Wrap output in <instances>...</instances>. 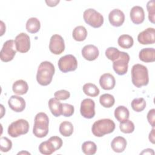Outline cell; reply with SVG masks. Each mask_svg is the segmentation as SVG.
<instances>
[{"label":"cell","mask_w":155,"mask_h":155,"mask_svg":"<svg viewBox=\"0 0 155 155\" xmlns=\"http://www.w3.org/2000/svg\"><path fill=\"white\" fill-rule=\"evenodd\" d=\"M54 71L55 68L51 62L48 61L42 62L39 64L37 71V82L41 85H48L52 81Z\"/></svg>","instance_id":"cell-1"},{"label":"cell","mask_w":155,"mask_h":155,"mask_svg":"<svg viewBox=\"0 0 155 155\" xmlns=\"http://www.w3.org/2000/svg\"><path fill=\"white\" fill-rule=\"evenodd\" d=\"M131 81L134 86L140 88L148 85L149 82L147 68L139 64L134 65L131 68Z\"/></svg>","instance_id":"cell-2"},{"label":"cell","mask_w":155,"mask_h":155,"mask_svg":"<svg viewBox=\"0 0 155 155\" xmlns=\"http://www.w3.org/2000/svg\"><path fill=\"white\" fill-rule=\"evenodd\" d=\"M35 123L33 133L39 138L45 137L48 133L49 119L48 116L43 112L38 113L35 117Z\"/></svg>","instance_id":"cell-3"},{"label":"cell","mask_w":155,"mask_h":155,"mask_svg":"<svg viewBox=\"0 0 155 155\" xmlns=\"http://www.w3.org/2000/svg\"><path fill=\"white\" fill-rule=\"evenodd\" d=\"M115 129V124L110 119H102L96 120L92 125L91 131L96 137H102L105 134L113 132Z\"/></svg>","instance_id":"cell-4"},{"label":"cell","mask_w":155,"mask_h":155,"mask_svg":"<svg viewBox=\"0 0 155 155\" xmlns=\"http://www.w3.org/2000/svg\"><path fill=\"white\" fill-rule=\"evenodd\" d=\"M29 130L28 122L23 119L13 122L8 127V134L12 137H17L21 135L25 134Z\"/></svg>","instance_id":"cell-5"},{"label":"cell","mask_w":155,"mask_h":155,"mask_svg":"<svg viewBox=\"0 0 155 155\" xmlns=\"http://www.w3.org/2000/svg\"><path fill=\"white\" fill-rule=\"evenodd\" d=\"M83 18L85 22L93 28H99L104 23L103 16L93 8H88L84 12Z\"/></svg>","instance_id":"cell-6"},{"label":"cell","mask_w":155,"mask_h":155,"mask_svg":"<svg viewBox=\"0 0 155 155\" xmlns=\"http://www.w3.org/2000/svg\"><path fill=\"white\" fill-rule=\"evenodd\" d=\"M59 70L63 73L73 71L78 67L76 58L72 54H67L61 57L58 63Z\"/></svg>","instance_id":"cell-7"},{"label":"cell","mask_w":155,"mask_h":155,"mask_svg":"<svg viewBox=\"0 0 155 155\" xmlns=\"http://www.w3.org/2000/svg\"><path fill=\"white\" fill-rule=\"evenodd\" d=\"M130 61L129 54L124 51H120L119 58L113 61V68L114 71L119 75H124L127 73Z\"/></svg>","instance_id":"cell-8"},{"label":"cell","mask_w":155,"mask_h":155,"mask_svg":"<svg viewBox=\"0 0 155 155\" xmlns=\"http://www.w3.org/2000/svg\"><path fill=\"white\" fill-rule=\"evenodd\" d=\"M16 51L15 41L10 39L5 41L0 52L1 60L5 62L13 60L16 53Z\"/></svg>","instance_id":"cell-9"},{"label":"cell","mask_w":155,"mask_h":155,"mask_svg":"<svg viewBox=\"0 0 155 155\" xmlns=\"http://www.w3.org/2000/svg\"><path fill=\"white\" fill-rule=\"evenodd\" d=\"M16 50L20 53L27 52L30 48V39L29 36L25 33H21L15 39Z\"/></svg>","instance_id":"cell-10"},{"label":"cell","mask_w":155,"mask_h":155,"mask_svg":"<svg viewBox=\"0 0 155 155\" xmlns=\"http://www.w3.org/2000/svg\"><path fill=\"white\" fill-rule=\"evenodd\" d=\"M49 50L54 54H60L64 51V41L61 35L55 34L51 36L50 40Z\"/></svg>","instance_id":"cell-11"},{"label":"cell","mask_w":155,"mask_h":155,"mask_svg":"<svg viewBox=\"0 0 155 155\" xmlns=\"http://www.w3.org/2000/svg\"><path fill=\"white\" fill-rule=\"evenodd\" d=\"M95 103L90 98L84 99L81 104L80 112L81 115L87 119H91L95 115Z\"/></svg>","instance_id":"cell-12"},{"label":"cell","mask_w":155,"mask_h":155,"mask_svg":"<svg viewBox=\"0 0 155 155\" xmlns=\"http://www.w3.org/2000/svg\"><path fill=\"white\" fill-rule=\"evenodd\" d=\"M138 42L142 45L153 44L155 42V30L154 28H147L137 36Z\"/></svg>","instance_id":"cell-13"},{"label":"cell","mask_w":155,"mask_h":155,"mask_svg":"<svg viewBox=\"0 0 155 155\" xmlns=\"http://www.w3.org/2000/svg\"><path fill=\"white\" fill-rule=\"evenodd\" d=\"M110 23L114 27L121 26L125 21V15L123 12L118 8L112 10L108 15Z\"/></svg>","instance_id":"cell-14"},{"label":"cell","mask_w":155,"mask_h":155,"mask_svg":"<svg viewBox=\"0 0 155 155\" xmlns=\"http://www.w3.org/2000/svg\"><path fill=\"white\" fill-rule=\"evenodd\" d=\"M9 107L15 112H21L25 108V101L22 97L17 95L12 96L8 101Z\"/></svg>","instance_id":"cell-15"},{"label":"cell","mask_w":155,"mask_h":155,"mask_svg":"<svg viewBox=\"0 0 155 155\" xmlns=\"http://www.w3.org/2000/svg\"><path fill=\"white\" fill-rule=\"evenodd\" d=\"M99 54V51L97 47L92 44L85 45L82 49V55L87 61H92L97 59Z\"/></svg>","instance_id":"cell-16"},{"label":"cell","mask_w":155,"mask_h":155,"mask_svg":"<svg viewBox=\"0 0 155 155\" xmlns=\"http://www.w3.org/2000/svg\"><path fill=\"white\" fill-rule=\"evenodd\" d=\"M130 19L135 24L142 23L145 19V12L142 7L139 5L134 6L131 8L130 12Z\"/></svg>","instance_id":"cell-17"},{"label":"cell","mask_w":155,"mask_h":155,"mask_svg":"<svg viewBox=\"0 0 155 155\" xmlns=\"http://www.w3.org/2000/svg\"><path fill=\"white\" fill-rule=\"evenodd\" d=\"M99 84L104 90H112L115 86L116 80L111 74L108 73H104L100 77Z\"/></svg>","instance_id":"cell-18"},{"label":"cell","mask_w":155,"mask_h":155,"mask_svg":"<svg viewBox=\"0 0 155 155\" xmlns=\"http://www.w3.org/2000/svg\"><path fill=\"white\" fill-rule=\"evenodd\" d=\"M139 59L144 62H153L155 61V50L153 48H144L139 54Z\"/></svg>","instance_id":"cell-19"},{"label":"cell","mask_w":155,"mask_h":155,"mask_svg":"<svg viewBox=\"0 0 155 155\" xmlns=\"http://www.w3.org/2000/svg\"><path fill=\"white\" fill-rule=\"evenodd\" d=\"M127 146L126 139L122 136H117L114 137L111 143L112 150L116 153L123 152Z\"/></svg>","instance_id":"cell-20"},{"label":"cell","mask_w":155,"mask_h":155,"mask_svg":"<svg viewBox=\"0 0 155 155\" xmlns=\"http://www.w3.org/2000/svg\"><path fill=\"white\" fill-rule=\"evenodd\" d=\"M48 107L52 114L55 117H59L62 114V104L55 97L50 99L48 101Z\"/></svg>","instance_id":"cell-21"},{"label":"cell","mask_w":155,"mask_h":155,"mask_svg":"<svg viewBox=\"0 0 155 155\" xmlns=\"http://www.w3.org/2000/svg\"><path fill=\"white\" fill-rule=\"evenodd\" d=\"M13 91L18 95H23L27 93L28 86L26 81L20 79L15 81L12 86Z\"/></svg>","instance_id":"cell-22"},{"label":"cell","mask_w":155,"mask_h":155,"mask_svg":"<svg viewBox=\"0 0 155 155\" xmlns=\"http://www.w3.org/2000/svg\"><path fill=\"white\" fill-rule=\"evenodd\" d=\"M114 117L119 122H122L128 119L130 113L128 108L123 105L118 106L114 110Z\"/></svg>","instance_id":"cell-23"},{"label":"cell","mask_w":155,"mask_h":155,"mask_svg":"<svg viewBox=\"0 0 155 155\" xmlns=\"http://www.w3.org/2000/svg\"><path fill=\"white\" fill-rule=\"evenodd\" d=\"M26 30L30 33H36L39 31L41 27V23L36 18H30L26 22Z\"/></svg>","instance_id":"cell-24"},{"label":"cell","mask_w":155,"mask_h":155,"mask_svg":"<svg viewBox=\"0 0 155 155\" xmlns=\"http://www.w3.org/2000/svg\"><path fill=\"white\" fill-rule=\"evenodd\" d=\"M72 35L75 41L79 42L83 41L87 36V31L84 26H77L74 28Z\"/></svg>","instance_id":"cell-25"},{"label":"cell","mask_w":155,"mask_h":155,"mask_svg":"<svg viewBox=\"0 0 155 155\" xmlns=\"http://www.w3.org/2000/svg\"><path fill=\"white\" fill-rule=\"evenodd\" d=\"M117 43L121 48L128 49L133 45L134 41L132 36L128 35H122L119 37Z\"/></svg>","instance_id":"cell-26"},{"label":"cell","mask_w":155,"mask_h":155,"mask_svg":"<svg viewBox=\"0 0 155 155\" xmlns=\"http://www.w3.org/2000/svg\"><path fill=\"white\" fill-rule=\"evenodd\" d=\"M39 152L45 155H50L56 151V149L50 140L42 142L39 146Z\"/></svg>","instance_id":"cell-27"},{"label":"cell","mask_w":155,"mask_h":155,"mask_svg":"<svg viewBox=\"0 0 155 155\" xmlns=\"http://www.w3.org/2000/svg\"><path fill=\"white\" fill-rule=\"evenodd\" d=\"M59 130L63 136L69 137L73 133V125L69 121H63L59 125Z\"/></svg>","instance_id":"cell-28"},{"label":"cell","mask_w":155,"mask_h":155,"mask_svg":"<svg viewBox=\"0 0 155 155\" xmlns=\"http://www.w3.org/2000/svg\"><path fill=\"white\" fill-rule=\"evenodd\" d=\"M84 93L91 97H96L99 95L100 91L97 86L92 83H87L84 85L82 87Z\"/></svg>","instance_id":"cell-29"},{"label":"cell","mask_w":155,"mask_h":155,"mask_svg":"<svg viewBox=\"0 0 155 155\" xmlns=\"http://www.w3.org/2000/svg\"><path fill=\"white\" fill-rule=\"evenodd\" d=\"M99 102L102 107L105 108H110L114 104L115 99L113 95L105 93L100 96Z\"/></svg>","instance_id":"cell-30"},{"label":"cell","mask_w":155,"mask_h":155,"mask_svg":"<svg viewBox=\"0 0 155 155\" xmlns=\"http://www.w3.org/2000/svg\"><path fill=\"white\" fill-rule=\"evenodd\" d=\"M82 150L85 154L93 155L96 152L97 146L96 143L92 141H86L82 143Z\"/></svg>","instance_id":"cell-31"},{"label":"cell","mask_w":155,"mask_h":155,"mask_svg":"<svg viewBox=\"0 0 155 155\" xmlns=\"http://www.w3.org/2000/svg\"><path fill=\"white\" fill-rule=\"evenodd\" d=\"M131 106L134 111L136 112H140L145 108L146 101L142 97L135 98L132 101Z\"/></svg>","instance_id":"cell-32"},{"label":"cell","mask_w":155,"mask_h":155,"mask_svg":"<svg viewBox=\"0 0 155 155\" xmlns=\"http://www.w3.org/2000/svg\"><path fill=\"white\" fill-rule=\"evenodd\" d=\"M119 128L122 133L129 134L134 131V125L132 121L127 119L120 122Z\"/></svg>","instance_id":"cell-33"},{"label":"cell","mask_w":155,"mask_h":155,"mask_svg":"<svg viewBox=\"0 0 155 155\" xmlns=\"http://www.w3.org/2000/svg\"><path fill=\"white\" fill-rule=\"evenodd\" d=\"M120 51H119L117 48L115 47H110L107 48V50H105L106 57L108 59L112 61L113 62L116 60L117 58H119V57L120 56Z\"/></svg>","instance_id":"cell-34"},{"label":"cell","mask_w":155,"mask_h":155,"mask_svg":"<svg viewBox=\"0 0 155 155\" xmlns=\"http://www.w3.org/2000/svg\"><path fill=\"white\" fill-rule=\"evenodd\" d=\"M155 1L154 0L150 1L147 2V8L148 12V19L149 21L154 24V15H155Z\"/></svg>","instance_id":"cell-35"},{"label":"cell","mask_w":155,"mask_h":155,"mask_svg":"<svg viewBox=\"0 0 155 155\" xmlns=\"http://www.w3.org/2000/svg\"><path fill=\"white\" fill-rule=\"evenodd\" d=\"M12 147V141L6 137H1L0 139V148L2 152H8Z\"/></svg>","instance_id":"cell-36"},{"label":"cell","mask_w":155,"mask_h":155,"mask_svg":"<svg viewBox=\"0 0 155 155\" xmlns=\"http://www.w3.org/2000/svg\"><path fill=\"white\" fill-rule=\"evenodd\" d=\"M74 111V107L67 103L62 104V114L65 117H70L71 116Z\"/></svg>","instance_id":"cell-37"},{"label":"cell","mask_w":155,"mask_h":155,"mask_svg":"<svg viewBox=\"0 0 155 155\" xmlns=\"http://www.w3.org/2000/svg\"><path fill=\"white\" fill-rule=\"evenodd\" d=\"M54 96L58 100H66L70 96V93L68 91L65 90H61L56 91L54 93Z\"/></svg>","instance_id":"cell-38"},{"label":"cell","mask_w":155,"mask_h":155,"mask_svg":"<svg viewBox=\"0 0 155 155\" xmlns=\"http://www.w3.org/2000/svg\"><path fill=\"white\" fill-rule=\"evenodd\" d=\"M48 140H50L51 141V142L53 143L56 150H58L59 148H61V147L62 145V140L61 137H59L58 136H52V137H50V139Z\"/></svg>","instance_id":"cell-39"},{"label":"cell","mask_w":155,"mask_h":155,"mask_svg":"<svg viewBox=\"0 0 155 155\" xmlns=\"http://www.w3.org/2000/svg\"><path fill=\"white\" fill-rule=\"evenodd\" d=\"M147 120L151 126L154 128L155 122V110L154 108L148 111L147 114Z\"/></svg>","instance_id":"cell-40"},{"label":"cell","mask_w":155,"mask_h":155,"mask_svg":"<svg viewBox=\"0 0 155 155\" xmlns=\"http://www.w3.org/2000/svg\"><path fill=\"white\" fill-rule=\"evenodd\" d=\"M60 2L59 0H54V1H45L46 4L49 7H54Z\"/></svg>","instance_id":"cell-41"},{"label":"cell","mask_w":155,"mask_h":155,"mask_svg":"<svg viewBox=\"0 0 155 155\" xmlns=\"http://www.w3.org/2000/svg\"><path fill=\"white\" fill-rule=\"evenodd\" d=\"M149 140L152 143H154V128H153L151 132L149 134Z\"/></svg>","instance_id":"cell-42"},{"label":"cell","mask_w":155,"mask_h":155,"mask_svg":"<svg viewBox=\"0 0 155 155\" xmlns=\"http://www.w3.org/2000/svg\"><path fill=\"white\" fill-rule=\"evenodd\" d=\"M140 154H154V151H153V149L147 148V149L144 150L142 153H140Z\"/></svg>","instance_id":"cell-43"}]
</instances>
